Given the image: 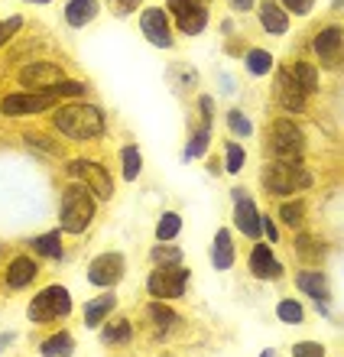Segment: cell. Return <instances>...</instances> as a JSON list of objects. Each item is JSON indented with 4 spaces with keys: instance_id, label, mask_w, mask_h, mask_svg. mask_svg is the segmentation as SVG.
<instances>
[{
    "instance_id": "cell-1",
    "label": "cell",
    "mask_w": 344,
    "mask_h": 357,
    "mask_svg": "<svg viewBox=\"0 0 344 357\" xmlns=\"http://www.w3.org/2000/svg\"><path fill=\"white\" fill-rule=\"evenodd\" d=\"M56 130L68 140H94L104 133V114L94 104H66L56 111Z\"/></svg>"
},
{
    "instance_id": "cell-2",
    "label": "cell",
    "mask_w": 344,
    "mask_h": 357,
    "mask_svg": "<svg viewBox=\"0 0 344 357\" xmlns=\"http://www.w3.org/2000/svg\"><path fill=\"white\" fill-rule=\"evenodd\" d=\"M263 188L270 195H279V198H289V195H299L306 188L315 185V176L308 169H302V162H267L263 166Z\"/></svg>"
},
{
    "instance_id": "cell-3",
    "label": "cell",
    "mask_w": 344,
    "mask_h": 357,
    "mask_svg": "<svg viewBox=\"0 0 344 357\" xmlns=\"http://www.w3.org/2000/svg\"><path fill=\"white\" fill-rule=\"evenodd\" d=\"M94 211H98L94 195L82 185V182H75V185H68L66 192H62V205H59V225H62V227H59V231L82 234L84 227L91 225Z\"/></svg>"
},
{
    "instance_id": "cell-4",
    "label": "cell",
    "mask_w": 344,
    "mask_h": 357,
    "mask_svg": "<svg viewBox=\"0 0 344 357\" xmlns=\"http://www.w3.org/2000/svg\"><path fill=\"white\" fill-rule=\"evenodd\" d=\"M68 312H72V296L62 286H49V289H43L36 299L29 302V321H36V325L66 319Z\"/></svg>"
},
{
    "instance_id": "cell-5",
    "label": "cell",
    "mask_w": 344,
    "mask_h": 357,
    "mask_svg": "<svg viewBox=\"0 0 344 357\" xmlns=\"http://www.w3.org/2000/svg\"><path fill=\"white\" fill-rule=\"evenodd\" d=\"M270 150L279 162H302L306 137L292 121H276L270 130Z\"/></svg>"
},
{
    "instance_id": "cell-6",
    "label": "cell",
    "mask_w": 344,
    "mask_h": 357,
    "mask_svg": "<svg viewBox=\"0 0 344 357\" xmlns=\"http://www.w3.org/2000/svg\"><path fill=\"white\" fill-rule=\"evenodd\" d=\"M68 176H72L75 182H82V185L88 188L94 198H101V202H107V198L114 195V178L107 176L104 166H98V162H91V160H72L68 162Z\"/></svg>"
},
{
    "instance_id": "cell-7",
    "label": "cell",
    "mask_w": 344,
    "mask_h": 357,
    "mask_svg": "<svg viewBox=\"0 0 344 357\" xmlns=\"http://www.w3.org/2000/svg\"><path fill=\"white\" fill-rule=\"evenodd\" d=\"M186 282H188V270H182V266H156L149 273L147 289L153 299H179L186 292Z\"/></svg>"
},
{
    "instance_id": "cell-8",
    "label": "cell",
    "mask_w": 344,
    "mask_h": 357,
    "mask_svg": "<svg viewBox=\"0 0 344 357\" xmlns=\"http://www.w3.org/2000/svg\"><path fill=\"white\" fill-rule=\"evenodd\" d=\"M56 104V98L49 91H29V94H7L0 101V114L3 117H27V114L49 111Z\"/></svg>"
},
{
    "instance_id": "cell-9",
    "label": "cell",
    "mask_w": 344,
    "mask_h": 357,
    "mask_svg": "<svg viewBox=\"0 0 344 357\" xmlns=\"http://www.w3.org/2000/svg\"><path fill=\"white\" fill-rule=\"evenodd\" d=\"M140 29H143V36L159 49H169L172 46V29H169V17L163 7H147L140 13Z\"/></svg>"
},
{
    "instance_id": "cell-10",
    "label": "cell",
    "mask_w": 344,
    "mask_h": 357,
    "mask_svg": "<svg viewBox=\"0 0 344 357\" xmlns=\"http://www.w3.org/2000/svg\"><path fill=\"white\" fill-rule=\"evenodd\" d=\"M124 270H127L124 254H101V257H94L91 266H88V282L107 289V286H114V282H121Z\"/></svg>"
},
{
    "instance_id": "cell-11",
    "label": "cell",
    "mask_w": 344,
    "mask_h": 357,
    "mask_svg": "<svg viewBox=\"0 0 344 357\" xmlns=\"http://www.w3.org/2000/svg\"><path fill=\"white\" fill-rule=\"evenodd\" d=\"M62 78H66V72L59 66H52V62H33V66H27L20 72V82H23L27 91H49Z\"/></svg>"
},
{
    "instance_id": "cell-12",
    "label": "cell",
    "mask_w": 344,
    "mask_h": 357,
    "mask_svg": "<svg viewBox=\"0 0 344 357\" xmlns=\"http://www.w3.org/2000/svg\"><path fill=\"white\" fill-rule=\"evenodd\" d=\"M312 49H315V56L322 59L325 68H338L341 66V29L338 26L322 29L315 36V43H312Z\"/></svg>"
},
{
    "instance_id": "cell-13",
    "label": "cell",
    "mask_w": 344,
    "mask_h": 357,
    "mask_svg": "<svg viewBox=\"0 0 344 357\" xmlns=\"http://www.w3.org/2000/svg\"><path fill=\"white\" fill-rule=\"evenodd\" d=\"M250 273L257 280H276V276H283V264L273 257L270 244H257L250 250Z\"/></svg>"
},
{
    "instance_id": "cell-14",
    "label": "cell",
    "mask_w": 344,
    "mask_h": 357,
    "mask_svg": "<svg viewBox=\"0 0 344 357\" xmlns=\"http://www.w3.org/2000/svg\"><path fill=\"white\" fill-rule=\"evenodd\" d=\"M276 98H279V104H283L286 111H296V114L306 111V94H302L296 85H292V82H289L286 68H279V72H276Z\"/></svg>"
},
{
    "instance_id": "cell-15",
    "label": "cell",
    "mask_w": 344,
    "mask_h": 357,
    "mask_svg": "<svg viewBox=\"0 0 344 357\" xmlns=\"http://www.w3.org/2000/svg\"><path fill=\"white\" fill-rule=\"evenodd\" d=\"M234 225L244 237H260V215L253 208L250 198H237V208H234Z\"/></svg>"
},
{
    "instance_id": "cell-16",
    "label": "cell",
    "mask_w": 344,
    "mask_h": 357,
    "mask_svg": "<svg viewBox=\"0 0 344 357\" xmlns=\"http://www.w3.org/2000/svg\"><path fill=\"white\" fill-rule=\"evenodd\" d=\"M296 286L306 296H312V299L318 302V305H328V280L322 276V273H315V270H302V273H296Z\"/></svg>"
},
{
    "instance_id": "cell-17",
    "label": "cell",
    "mask_w": 344,
    "mask_h": 357,
    "mask_svg": "<svg viewBox=\"0 0 344 357\" xmlns=\"http://www.w3.org/2000/svg\"><path fill=\"white\" fill-rule=\"evenodd\" d=\"M260 23L267 33H273V36H283L289 29V13L283 7H279L276 0H260Z\"/></svg>"
},
{
    "instance_id": "cell-18",
    "label": "cell",
    "mask_w": 344,
    "mask_h": 357,
    "mask_svg": "<svg viewBox=\"0 0 344 357\" xmlns=\"http://www.w3.org/2000/svg\"><path fill=\"white\" fill-rule=\"evenodd\" d=\"M36 280V264L29 257H17L7 266V289H27L29 282Z\"/></svg>"
},
{
    "instance_id": "cell-19",
    "label": "cell",
    "mask_w": 344,
    "mask_h": 357,
    "mask_svg": "<svg viewBox=\"0 0 344 357\" xmlns=\"http://www.w3.org/2000/svg\"><path fill=\"white\" fill-rule=\"evenodd\" d=\"M286 75H289V82H292V85L299 88V91L306 94H315L318 91V72L312 66H308V62H296V66H289L286 68Z\"/></svg>"
},
{
    "instance_id": "cell-20",
    "label": "cell",
    "mask_w": 344,
    "mask_h": 357,
    "mask_svg": "<svg viewBox=\"0 0 344 357\" xmlns=\"http://www.w3.org/2000/svg\"><path fill=\"white\" fill-rule=\"evenodd\" d=\"M94 17H98V0H68V7H66L68 26L82 29V26H88Z\"/></svg>"
},
{
    "instance_id": "cell-21",
    "label": "cell",
    "mask_w": 344,
    "mask_h": 357,
    "mask_svg": "<svg viewBox=\"0 0 344 357\" xmlns=\"http://www.w3.org/2000/svg\"><path fill=\"white\" fill-rule=\"evenodd\" d=\"M211 266L214 270H231L234 266V244L227 231H218L211 244Z\"/></svg>"
},
{
    "instance_id": "cell-22",
    "label": "cell",
    "mask_w": 344,
    "mask_h": 357,
    "mask_svg": "<svg viewBox=\"0 0 344 357\" xmlns=\"http://www.w3.org/2000/svg\"><path fill=\"white\" fill-rule=\"evenodd\" d=\"M117 305V299H114V292H104V296H98V299H91L88 305H84V325L88 328H94V325H101L104 319H107V312Z\"/></svg>"
},
{
    "instance_id": "cell-23",
    "label": "cell",
    "mask_w": 344,
    "mask_h": 357,
    "mask_svg": "<svg viewBox=\"0 0 344 357\" xmlns=\"http://www.w3.org/2000/svg\"><path fill=\"white\" fill-rule=\"evenodd\" d=\"M176 23H179V29H182V33H188V36L205 33V26H208V10H205V3H195V7L188 10V13L176 17Z\"/></svg>"
},
{
    "instance_id": "cell-24",
    "label": "cell",
    "mask_w": 344,
    "mask_h": 357,
    "mask_svg": "<svg viewBox=\"0 0 344 357\" xmlns=\"http://www.w3.org/2000/svg\"><path fill=\"white\" fill-rule=\"evenodd\" d=\"M33 244V250L36 254H43V257H49V260H62V231H49V234H43V237H33L29 241Z\"/></svg>"
},
{
    "instance_id": "cell-25",
    "label": "cell",
    "mask_w": 344,
    "mask_h": 357,
    "mask_svg": "<svg viewBox=\"0 0 344 357\" xmlns=\"http://www.w3.org/2000/svg\"><path fill=\"white\" fill-rule=\"evenodd\" d=\"M43 357H68L75 351V341L68 331H59V335H52V338L43 341Z\"/></svg>"
},
{
    "instance_id": "cell-26",
    "label": "cell",
    "mask_w": 344,
    "mask_h": 357,
    "mask_svg": "<svg viewBox=\"0 0 344 357\" xmlns=\"http://www.w3.org/2000/svg\"><path fill=\"white\" fill-rule=\"evenodd\" d=\"M247 72H250V75H270L273 72V56L270 52H267V49H250V52H247Z\"/></svg>"
},
{
    "instance_id": "cell-27",
    "label": "cell",
    "mask_w": 344,
    "mask_h": 357,
    "mask_svg": "<svg viewBox=\"0 0 344 357\" xmlns=\"http://www.w3.org/2000/svg\"><path fill=\"white\" fill-rule=\"evenodd\" d=\"M179 231H182V218L179 215H163L159 218V225H156V237H159V244H172L179 237Z\"/></svg>"
},
{
    "instance_id": "cell-28",
    "label": "cell",
    "mask_w": 344,
    "mask_h": 357,
    "mask_svg": "<svg viewBox=\"0 0 344 357\" xmlns=\"http://www.w3.org/2000/svg\"><path fill=\"white\" fill-rule=\"evenodd\" d=\"M149 315H153V321H156L159 335H166V331L179 328V319H176V312H172V309H166L163 302H153V305H149Z\"/></svg>"
},
{
    "instance_id": "cell-29",
    "label": "cell",
    "mask_w": 344,
    "mask_h": 357,
    "mask_svg": "<svg viewBox=\"0 0 344 357\" xmlns=\"http://www.w3.org/2000/svg\"><path fill=\"white\" fill-rule=\"evenodd\" d=\"M149 257H153V264L156 266H179L182 264V250L172 244H156L153 250H149Z\"/></svg>"
},
{
    "instance_id": "cell-30",
    "label": "cell",
    "mask_w": 344,
    "mask_h": 357,
    "mask_svg": "<svg viewBox=\"0 0 344 357\" xmlns=\"http://www.w3.org/2000/svg\"><path fill=\"white\" fill-rule=\"evenodd\" d=\"M208 140H211V133H208V127H198V133L192 137V140H188L186 156H182V160H186V162L202 160V156H205V150H208Z\"/></svg>"
},
{
    "instance_id": "cell-31",
    "label": "cell",
    "mask_w": 344,
    "mask_h": 357,
    "mask_svg": "<svg viewBox=\"0 0 344 357\" xmlns=\"http://www.w3.org/2000/svg\"><path fill=\"white\" fill-rule=\"evenodd\" d=\"M121 160H124V178L133 182V178L140 176V169H143V156H140V150L137 146H124Z\"/></svg>"
},
{
    "instance_id": "cell-32",
    "label": "cell",
    "mask_w": 344,
    "mask_h": 357,
    "mask_svg": "<svg viewBox=\"0 0 344 357\" xmlns=\"http://www.w3.org/2000/svg\"><path fill=\"white\" fill-rule=\"evenodd\" d=\"M302 315H306V312H302V302H296V299H283L276 305V319L286 321V325H299Z\"/></svg>"
},
{
    "instance_id": "cell-33",
    "label": "cell",
    "mask_w": 344,
    "mask_h": 357,
    "mask_svg": "<svg viewBox=\"0 0 344 357\" xmlns=\"http://www.w3.org/2000/svg\"><path fill=\"white\" fill-rule=\"evenodd\" d=\"M130 335H133L130 321L121 319L117 325H107V328H104V344H127V341H130Z\"/></svg>"
},
{
    "instance_id": "cell-34",
    "label": "cell",
    "mask_w": 344,
    "mask_h": 357,
    "mask_svg": "<svg viewBox=\"0 0 344 357\" xmlns=\"http://www.w3.org/2000/svg\"><path fill=\"white\" fill-rule=\"evenodd\" d=\"M227 127H231L234 137H250V133H253L250 121H247L241 111H231V114H227Z\"/></svg>"
},
{
    "instance_id": "cell-35",
    "label": "cell",
    "mask_w": 344,
    "mask_h": 357,
    "mask_svg": "<svg viewBox=\"0 0 344 357\" xmlns=\"http://www.w3.org/2000/svg\"><path fill=\"white\" fill-rule=\"evenodd\" d=\"M302 215H306V205H302V202H286V205H283V221H286L289 227L302 225Z\"/></svg>"
},
{
    "instance_id": "cell-36",
    "label": "cell",
    "mask_w": 344,
    "mask_h": 357,
    "mask_svg": "<svg viewBox=\"0 0 344 357\" xmlns=\"http://www.w3.org/2000/svg\"><path fill=\"white\" fill-rule=\"evenodd\" d=\"M241 169H244V146L227 143V172H231V176H237Z\"/></svg>"
},
{
    "instance_id": "cell-37",
    "label": "cell",
    "mask_w": 344,
    "mask_h": 357,
    "mask_svg": "<svg viewBox=\"0 0 344 357\" xmlns=\"http://www.w3.org/2000/svg\"><path fill=\"white\" fill-rule=\"evenodd\" d=\"M292 357H328V354L322 344H315V341H299L296 348H292Z\"/></svg>"
},
{
    "instance_id": "cell-38",
    "label": "cell",
    "mask_w": 344,
    "mask_h": 357,
    "mask_svg": "<svg viewBox=\"0 0 344 357\" xmlns=\"http://www.w3.org/2000/svg\"><path fill=\"white\" fill-rule=\"evenodd\" d=\"M27 146H33V150H46L49 156H59V143L46 140V137H36V133H27Z\"/></svg>"
},
{
    "instance_id": "cell-39",
    "label": "cell",
    "mask_w": 344,
    "mask_h": 357,
    "mask_svg": "<svg viewBox=\"0 0 344 357\" xmlns=\"http://www.w3.org/2000/svg\"><path fill=\"white\" fill-rule=\"evenodd\" d=\"M279 7H283V10H289V13H296V17H306L308 10L315 7V0H283Z\"/></svg>"
},
{
    "instance_id": "cell-40",
    "label": "cell",
    "mask_w": 344,
    "mask_h": 357,
    "mask_svg": "<svg viewBox=\"0 0 344 357\" xmlns=\"http://www.w3.org/2000/svg\"><path fill=\"white\" fill-rule=\"evenodd\" d=\"M20 26H23V17H10V20H0V46H3V43H7V39L13 36V33H17Z\"/></svg>"
},
{
    "instance_id": "cell-41",
    "label": "cell",
    "mask_w": 344,
    "mask_h": 357,
    "mask_svg": "<svg viewBox=\"0 0 344 357\" xmlns=\"http://www.w3.org/2000/svg\"><path fill=\"white\" fill-rule=\"evenodd\" d=\"M296 247H299V250H302V254L308 257V260H315V257L322 254V244H315V241H308L306 234H299V237H296Z\"/></svg>"
},
{
    "instance_id": "cell-42",
    "label": "cell",
    "mask_w": 344,
    "mask_h": 357,
    "mask_svg": "<svg viewBox=\"0 0 344 357\" xmlns=\"http://www.w3.org/2000/svg\"><path fill=\"white\" fill-rule=\"evenodd\" d=\"M107 7H111V13H117V17H127V13H133V10L140 7V0H107Z\"/></svg>"
},
{
    "instance_id": "cell-43",
    "label": "cell",
    "mask_w": 344,
    "mask_h": 357,
    "mask_svg": "<svg viewBox=\"0 0 344 357\" xmlns=\"http://www.w3.org/2000/svg\"><path fill=\"white\" fill-rule=\"evenodd\" d=\"M195 3L198 0H169V13H172V17H182V13H188Z\"/></svg>"
},
{
    "instance_id": "cell-44",
    "label": "cell",
    "mask_w": 344,
    "mask_h": 357,
    "mask_svg": "<svg viewBox=\"0 0 344 357\" xmlns=\"http://www.w3.org/2000/svg\"><path fill=\"white\" fill-rule=\"evenodd\" d=\"M260 234L270 237V244H276L279 241V231H276V225H273L270 218H260Z\"/></svg>"
},
{
    "instance_id": "cell-45",
    "label": "cell",
    "mask_w": 344,
    "mask_h": 357,
    "mask_svg": "<svg viewBox=\"0 0 344 357\" xmlns=\"http://www.w3.org/2000/svg\"><path fill=\"white\" fill-rule=\"evenodd\" d=\"M211 111H214L211 98H202V114H205V127H208V121H211Z\"/></svg>"
},
{
    "instance_id": "cell-46",
    "label": "cell",
    "mask_w": 344,
    "mask_h": 357,
    "mask_svg": "<svg viewBox=\"0 0 344 357\" xmlns=\"http://www.w3.org/2000/svg\"><path fill=\"white\" fill-rule=\"evenodd\" d=\"M253 3H257V0H231V7H234V10H250Z\"/></svg>"
},
{
    "instance_id": "cell-47",
    "label": "cell",
    "mask_w": 344,
    "mask_h": 357,
    "mask_svg": "<svg viewBox=\"0 0 344 357\" xmlns=\"http://www.w3.org/2000/svg\"><path fill=\"white\" fill-rule=\"evenodd\" d=\"M10 341H13V335H3V338H0V351H3V348H7V344H10Z\"/></svg>"
},
{
    "instance_id": "cell-48",
    "label": "cell",
    "mask_w": 344,
    "mask_h": 357,
    "mask_svg": "<svg viewBox=\"0 0 344 357\" xmlns=\"http://www.w3.org/2000/svg\"><path fill=\"white\" fill-rule=\"evenodd\" d=\"M260 357H276V354H273V348H270V351H263V354H260Z\"/></svg>"
},
{
    "instance_id": "cell-49",
    "label": "cell",
    "mask_w": 344,
    "mask_h": 357,
    "mask_svg": "<svg viewBox=\"0 0 344 357\" xmlns=\"http://www.w3.org/2000/svg\"><path fill=\"white\" fill-rule=\"evenodd\" d=\"M29 3H52V0H29Z\"/></svg>"
}]
</instances>
